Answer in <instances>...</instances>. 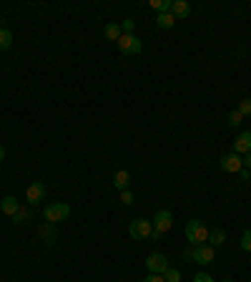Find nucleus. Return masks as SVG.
<instances>
[{
	"mask_svg": "<svg viewBox=\"0 0 251 282\" xmlns=\"http://www.w3.org/2000/svg\"><path fill=\"white\" fill-rule=\"evenodd\" d=\"M184 257L193 260L196 265H211L216 260V250L211 245H191L188 250H184Z\"/></svg>",
	"mask_w": 251,
	"mask_h": 282,
	"instance_id": "f257e3e1",
	"label": "nucleus"
},
{
	"mask_svg": "<svg viewBox=\"0 0 251 282\" xmlns=\"http://www.w3.org/2000/svg\"><path fill=\"white\" fill-rule=\"evenodd\" d=\"M208 229L201 219H191L188 224H186V237H188V242L191 245H206L208 242Z\"/></svg>",
	"mask_w": 251,
	"mask_h": 282,
	"instance_id": "f03ea898",
	"label": "nucleus"
},
{
	"mask_svg": "<svg viewBox=\"0 0 251 282\" xmlns=\"http://www.w3.org/2000/svg\"><path fill=\"white\" fill-rule=\"evenodd\" d=\"M43 217H46V222H51V224L65 222V219L70 217V207L65 204V201H53V204H48V207L43 209Z\"/></svg>",
	"mask_w": 251,
	"mask_h": 282,
	"instance_id": "7ed1b4c3",
	"label": "nucleus"
},
{
	"mask_svg": "<svg viewBox=\"0 0 251 282\" xmlns=\"http://www.w3.org/2000/svg\"><path fill=\"white\" fill-rule=\"evenodd\" d=\"M118 48H121V53H126V56H136V53H141V48H143V43H141V38L138 35H121L118 38Z\"/></svg>",
	"mask_w": 251,
	"mask_h": 282,
	"instance_id": "20e7f679",
	"label": "nucleus"
},
{
	"mask_svg": "<svg viewBox=\"0 0 251 282\" xmlns=\"http://www.w3.org/2000/svg\"><path fill=\"white\" fill-rule=\"evenodd\" d=\"M151 232H153V222H148V219H133L128 224V234L133 239H148Z\"/></svg>",
	"mask_w": 251,
	"mask_h": 282,
	"instance_id": "39448f33",
	"label": "nucleus"
},
{
	"mask_svg": "<svg viewBox=\"0 0 251 282\" xmlns=\"http://www.w3.org/2000/svg\"><path fill=\"white\" fill-rule=\"evenodd\" d=\"M146 267H148L151 275H163L166 270H169V257L161 255V252H153V255L146 257Z\"/></svg>",
	"mask_w": 251,
	"mask_h": 282,
	"instance_id": "423d86ee",
	"label": "nucleus"
},
{
	"mask_svg": "<svg viewBox=\"0 0 251 282\" xmlns=\"http://www.w3.org/2000/svg\"><path fill=\"white\" fill-rule=\"evenodd\" d=\"M221 169L226 172V174H239L241 169H244V161H241V156L239 154H224L221 156Z\"/></svg>",
	"mask_w": 251,
	"mask_h": 282,
	"instance_id": "0eeeda50",
	"label": "nucleus"
},
{
	"mask_svg": "<svg viewBox=\"0 0 251 282\" xmlns=\"http://www.w3.org/2000/svg\"><path fill=\"white\" fill-rule=\"evenodd\" d=\"M171 227H174V217H171V212H169V209H158L156 217H153V229L161 232V234H166Z\"/></svg>",
	"mask_w": 251,
	"mask_h": 282,
	"instance_id": "6e6552de",
	"label": "nucleus"
},
{
	"mask_svg": "<svg viewBox=\"0 0 251 282\" xmlns=\"http://www.w3.org/2000/svg\"><path fill=\"white\" fill-rule=\"evenodd\" d=\"M25 199H28V204H40V201L46 199V184L43 182H33L25 191Z\"/></svg>",
	"mask_w": 251,
	"mask_h": 282,
	"instance_id": "1a4fd4ad",
	"label": "nucleus"
},
{
	"mask_svg": "<svg viewBox=\"0 0 251 282\" xmlns=\"http://www.w3.org/2000/svg\"><path fill=\"white\" fill-rule=\"evenodd\" d=\"M249 151H251V131H241V134L236 136V141H234V154L244 156V154H249Z\"/></svg>",
	"mask_w": 251,
	"mask_h": 282,
	"instance_id": "9d476101",
	"label": "nucleus"
},
{
	"mask_svg": "<svg viewBox=\"0 0 251 282\" xmlns=\"http://www.w3.org/2000/svg\"><path fill=\"white\" fill-rule=\"evenodd\" d=\"M113 184H116L118 191H126V189H128V184H131V174L126 172V169H118L113 174Z\"/></svg>",
	"mask_w": 251,
	"mask_h": 282,
	"instance_id": "9b49d317",
	"label": "nucleus"
},
{
	"mask_svg": "<svg viewBox=\"0 0 251 282\" xmlns=\"http://www.w3.org/2000/svg\"><path fill=\"white\" fill-rule=\"evenodd\" d=\"M171 13H174V18H176V20H181V18H188V13H191V5L186 3V0H174Z\"/></svg>",
	"mask_w": 251,
	"mask_h": 282,
	"instance_id": "f8f14e48",
	"label": "nucleus"
},
{
	"mask_svg": "<svg viewBox=\"0 0 251 282\" xmlns=\"http://www.w3.org/2000/svg\"><path fill=\"white\" fill-rule=\"evenodd\" d=\"M0 209H3V214H8V217H13L18 209H20V201L15 199V196H5L3 201H0Z\"/></svg>",
	"mask_w": 251,
	"mask_h": 282,
	"instance_id": "ddd939ff",
	"label": "nucleus"
},
{
	"mask_svg": "<svg viewBox=\"0 0 251 282\" xmlns=\"http://www.w3.org/2000/svg\"><path fill=\"white\" fill-rule=\"evenodd\" d=\"M156 25H158L161 30H171V28L176 25V18H174V13H161V15L156 18Z\"/></svg>",
	"mask_w": 251,
	"mask_h": 282,
	"instance_id": "4468645a",
	"label": "nucleus"
},
{
	"mask_svg": "<svg viewBox=\"0 0 251 282\" xmlns=\"http://www.w3.org/2000/svg\"><path fill=\"white\" fill-rule=\"evenodd\" d=\"M224 242H226V232L224 229H211V232H208V245H211L214 250L221 247Z\"/></svg>",
	"mask_w": 251,
	"mask_h": 282,
	"instance_id": "2eb2a0df",
	"label": "nucleus"
},
{
	"mask_svg": "<svg viewBox=\"0 0 251 282\" xmlns=\"http://www.w3.org/2000/svg\"><path fill=\"white\" fill-rule=\"evenodd\" d=\"M40 237H43L48 245H53L56 242V224H51V222H46L43 227H40Z\"/></svg>",
	"mask_w": 251,
	"mask_h": 282,
	"instance_id": "dca6fc26",
	"label": "nucleus"
},
{
	"mask_svg": "<svg viewBox=\"0 0 251 282\" xmlns=\"http://www.w3.org/2000/svg\"><path fill=\"white\" fill-rule=\"evenodd\" d=\"M103 33H106V38H108V40H116V43H118V38L123 35V30H121V25H118V23H108V25L103 28Z\"/></svg>",
	"mask_w": 251,
	"mask_h": 282,
	"instance_id": "f3484780",
	"label": "nucleus"
},
{
	"mask_svg": "<svg viewBox=\"0 0 251 282\" xmlns=\"http://www.w3.org/2000/svg\"><path fill=\"white\" fill-rule=\"evenodd\" d=\"M171 5H174V0H151V8L161 13H171Z\"/></svg>",
	"mask_w": 251,
	"mask_h": 282,
	"instance_id": "a211bd4d",
	"label": "nucleus"
},
{
	"mask_svg": "<svg viewBox=\"0 0 251 282\" xmlns=\"http://www.w3.org/2000/svg\"><path fill=\"white\" fill-rule=\"evenodd\" d=\"M13 46V33L8 28H0V51H8Z\"/></svg>",
	"mask_w": 251,
	"mask_h": 282,
	"instance_id": "6ab92c4d",
	"label": "nucleus"
},
{
	"mask_svg": "<svg viewBox=\"0 0 251 282\" xmlns=\"http://www.w3.org/2000/svg\"><path fill=\"white\" fill-rule=\"evenodd\" d=\"M28 219H30V209H23V207H20V209L13 214V222H15V224H25Z\"/></svg>",
	"mask_w": 251,
	"mask_h": 282,
	"instance_id": "aec40b11",
	"label": "nucleus"
},
{
	"mask_svg": "<svg viewBox=\"0 0 251 282\" xmlns=\"http://www.w3.org/2000/svg\"><path fill=\"white\" fill-rule=\"evenodd\" d=\"M163 280H166V282H181V272H179L176 267H169V270L163 272Z\"/></svg>",
	"mask_w": 251,
	"mask_h": 282,
	"instance_id": "412c9836",
	"label": "nucleus"
},
{
	"mask_svg": "<svg viewBox=\"0 0 251 282\" xmlns=\"http://www.w3.org/2000/svg\"><path fill=\"white\" fill-rule=\"evenodd\" d=\"M241 116H251V96L249 98H244L241 103H239V108H236Z\"/></svg>",
	"mask_w": 251,
	"mask_h": 282,
	"instance_id": "4be33fe9",
	"label": "nucleus"
},
{
	"mask_svg": "<svg viewBox=\"0 0 251 282\" xmlns=\"http://www.w3.org/2000/svg\"><path fill=\"white\" fill-rule=\"evenodd\" d=\"M241 250H244V252H251V229H246V232L241 234Z\"/></svg>",
	"mask_w": 251,
	"mask_h": 282,
	"instance_id": "5701e85b",
	"label": "nucleus"
},
{
	"mask_svg": "<svg viewBox=\"0 0 251 282\" xmlns=\"http://www.w3.org/2000/svg\"><path fill=\"white\" fill-rule=\"evenodd\" d=\"M133 28H136V20H131V18H126V20L121 23V30H123L126 35H133Z\"/></svg>",
	"mask_w": 251,
	"mask_h": 282,
	"instance_id": "b1692460",
	"label": "nucleus"
},
{
	"mask_svg": "<svg viewBox=\"0 0 251 282\" xmlns=\"http://www.w3.org/2000/svg\"><path fill=\"white\" fill-rule=\"evenodd\" d=\"M241 121H244V116L239 111H231L229 113V126H241Z\"/></svg>",
	"mask_w": 251,
	"mask_h": 282,
	"instance_id": "393cba45",
	"label": "nucleus"
},
{
	"mask_svg": "<svg viewBox=\"0 0 251 282\" xmlns=\"http://www.w3.org/2000/svg\"><path fill=\"white\" fill-rule=\"evenodd\" d=\"M121 201H123L126 207H128V204H133V194H131L128 189H126V191H121Z\"/></svg>",
	"mask_w": 251,
	"mask_h": 282,
	"instance_id": "a878e982",
	"label": "nucleus"
},
{
	"mask_svg": "<svg viewBox=\"0 0 251 282\" xmlns=\"http://www.w3.org/2000/svg\"><path fill=\"white\" fill-rule=\"evenodd\" d=\"M193 282H214V280H211V277H208L206 272H198V275L193 277Z\"/></svg>",
	"mask_w": 251,
	"mask_h": 282,
	"instance_id": "bb28decb",
	"label": "nucleus"
},
{
	"mask_svg": "<svg viewBox=\"0 0 251 282\" xmlns=\"http://www.w3.org/2000/svg\"><path fill=\"white\" fill-rule=\"evenodd\" d=\"M143 282H166V280H163V275H148Z\"/></svg>",
	"mask_w": 251,
	"mask_h": 282,
	"instance_id": "cd10ccee",
	"label": "nucleus"
},
{
	"mask_svg": "<svg viewBox=\"0 0 251 282\" xmlns=\"http://www.w3.org/2000/svg\"><path fill=\"white\" fill-rule=\"evenodd\" d=\"M241 161H244V169H251V151H249V154H244V156H241Z\"/></svg>",
	"mask_w": 251,
	"mask_h": 282,
	"instance_id": "c85d7f7f",
	"label": "nucleus"
},
{
	"mask_svg": "<svg viewBox=\"0 0 251 282\" xmlns=\"http://www.w3.org/2000/svg\"><path fill=\"white\" fill-rule=\"evenodd\" d=\"M5 159V146H0V161Z\"/></svg>",
	"mask_w": 251,
	"mask_h": 282,
	"instance_id": "c756f323",
	"label": "nucleus"
},
{
	"mask_svg": "<svg viewBox=\"0 0 251 282\" xmlns=\"http://www.w3.org/2000/svg\"><path fill=\"white\" fill-rule=\"evenodd\" d=\"M224 282H234V280H224Z\"/></svg>",
	"mask_w": 251,
	"mask_h": 282,
	"instance_id": "7c9ffc66",
	"label": "nucleus"
}]
</instances>
